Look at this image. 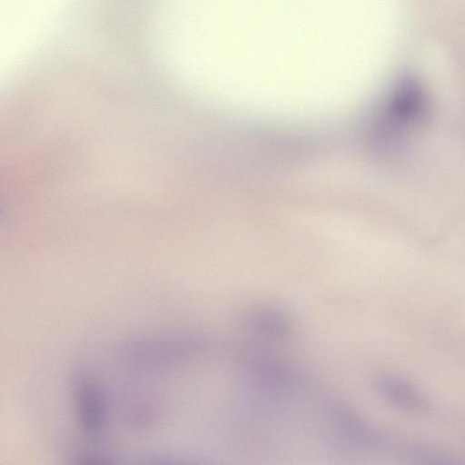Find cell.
Listing matches in <instances>:
<instances>
[{
    "label": "cell",
    "mask_w": 465,
    "mask_h": 465,
    "mask_svg": "<svg viewBox=\"0 0 465 465\" xmlns=\"http://www.w3.org/2000/svg\"><path fill=\"white\" fill-rule=\"evenodd\" d=\"M245 324L252 333L266 341H285L293 332L290 315L276 307H259L249 312Z\"/></svg>",
    "instance_id": "obj_1"
},
{
    "label": "cell",
    "mask_w": 465,
    "mask_h": 465,
    "mask_svg": "<svg viewBox=\"0 0 465 465\" xmlns=\"http://www.w3.org/2000/svg\"><path fill=\"white\" fill-rule=\"evenodd\" d=\"M373 386L391 405L407 411L421 412L428 408L424 396L414 386L393 376L375 378Z\"/></svg>",
    "instance_id": "obj_2"
}]
</instances>
